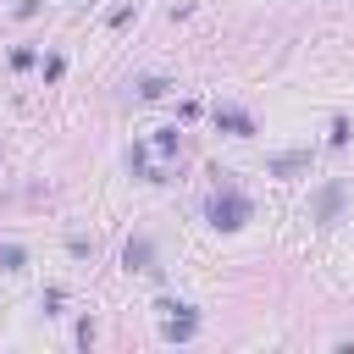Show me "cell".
I'll return each instance as SVG.
<instances>
[{"label": "cell", "instance_id": "cell-1", "mask_svg": "<svg viewBox=\"0 0 354 354\" xmlns=\"http://www.w3.org/2000/svg\"><path fill=\"white\" fill-rule=\"evenodd\" d=\"M210 221H216V227H243V221H249V199H243L232 183H221V194L210 199Z\"/></svg>", "mask_w": 354, "mask_h": 354}, {"label": "cell", "instance_id": "cell-2", "mask_svg": "<svg viewBox=\"0 0 354 354\" xmlns=\"http://www.w3.org/2000/svg\"><path fill=\"white\" fill-rule=\"evenodd\" d=\"M216 122L232 127V133H249V116H243V111H216Z\"/></svg>", "mask_w": 354, "mask_h": 354}]
</instances>
